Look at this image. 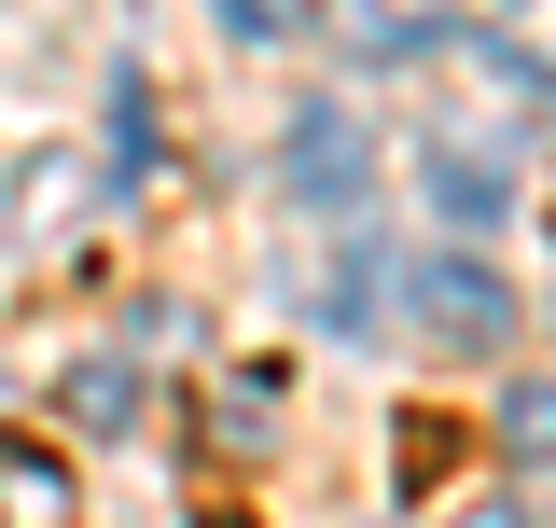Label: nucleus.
Masks as SVG:
<instances>
[{
	"label": "nucleus",
	"mask_w": 556,
	"mask_h": 528,
	"mask_svg": "<svg viewBox=\"0 0 556 528\" xmlns=\"http://www.w3.org/2000/svg\"><path fill=\"white\" fill-rule=\"evenodd\" d=\"M445 460H459V431H445V417H404V473H417V487H431Z\"/></svg>",
	"instance_id": "nucleus-11"
},
{
	"label": "nucleus",
	"mask_w": 556,
	"mask_h": 528,
	"mask_svg": "<svg viewBox=\"0 0 556 528\" xmlns=\"http://www.w3.org/2000/svg\"><path fill=\"white\" fill-rule=\"evenodd\" d=\"M445 42H459L445 14H362V56H376V70H404V56H445Z\"/></svg>",
	"instance_id": "nucleus-9"
},
{
	"label": "nucleus",
	"mask_w": 556,
	"mask_h": 528,
	"mask_svg": "<svg viewBox=\"0 0 556 528\" xmlns=\"http://www.w3.org/2000/svg\"><path fill=\"white\" fill-rule=\"evenodd\" d=\"M501 460H556V376L501 390Z\"/></svg>",
	"instance_id": "nucleus-8"
},
{
	"label": "nucleus",
	"mask_w": 556,
	"mask_h": 528,
	"mask_svg": "<svg viewBox=\"0 0 556 528\" xmlns=\"http://www.w3.org/2000/svg\"><path fill=\"white\" fill-rule=\"evenodd\" d=\"M459 528H529V515H515V501H486V515H459Z\"/></svg>",
	"instance_id": "nucleus-12"
},
{
	"label": "nucleus",
	"mask_w": 556,
	"mask_h": 528,
	"mask_svg": "<svg viewBox=\"0 0 556 528\" xmlns=\"http://www.w3.org/2000/svg\"><path fill=\"white\" fill-rule=\"evenodd\" d=\"M390 306H404L431 348H459V362H501V334H515V292H501V264H473V251H417L404 278H390Z\"/></svg>",
	"instance_id": "nucleus-1"
},
{
	"label": "nucleus",
	"mask_w": 556,
	"mask_h": 528,
	"mask_svg": "<svg viewBox=\"0 0 556 528\" xmlns=\"http://www.w3.org/2000/svg\"><path fill=\"white\" fill-rule=\"evenodd\" d=\"M265 431H278V362H223V376H208V445L251 460Z\"/></svg>",
	"instance_id": "nucleus-4"
},
{
	"label": "nucleus",
	"mask_w": 556,
	"mask_h": 528,
	"mask_svg": "<svg viewBox=\"0 0 556 528\" xmlns=\"http://www.w3.org/2000/svg\"><path fill=\"white\" fill-rule=\"evenodd\" d=\"M390 278H404L390 251H334V264H320V320H334V334H376V320H390Z\"/></svg>",
	"instance_id": "nucleus-6"
},
{
	"label": "nucleus",
	"mask_w": 556,
	"mask_h": 528,
	"mask_svg": "<svg viewBox=\"0 0 556 528\" xmlns=\"http://www.w3.org/2000/svg\"><path fill=\"white\" fill-rule=\"evenodd\" d=\"M417 181H431V209H445L459 237H486V223L515 209V181H501L486 153H459V139H431V167H417Z\"/></svg>",
	"instance_id": "nucleus-5"
},
{
	"label": "nucleus",
	"mask_w": 556,
	"mask_h": 528,
	"mask_svg": "<svg viewBox=\"0 0 556 528\" xmlns=\"http://www.w3.org/2000/svg\"><path fill=\"white\" fill-rule=\"evenodd\" d=\"M278 196H292V209H362V196H376V139L348 126L334 98H306V112L278 126Z\"/></svg>",
	"instance_id": "nucleus-2"
},
{
	"label": "nucleus",
	"mask_w": 556,
	"mask_h": 528,
	"mask_svg": "<svg viewBox=\"0 0 556 528\" xmlns=\"http://www.w3.org/2000/svg\"><path fill=\"white\" fill-rule=\"evenodd\" d=\"M70 417L84 431H139V362H84L70 376Z\"/></svg>",
	"instance_id": "nucleus-7"
},
{
	"label": "nucleus",
	"mask_w": 556,
	"mask_h": 528,
	"mask_svg": "<svg viewBox=\"0 0 556 528\" xmlns=\"http://www.w3.org/2000/svg\"><path fill=\"white\" fill-rule=\"evenodd\" d=\"M0 528H70V460L42 431H0Z\"/></svg>",
	"instance_id": "nucleus-3"
},
{
	"label": "nucleus",
	"mask_w": 556,
	"mask_h": 528,
	"mask_svg": "<svg viewBox=\"0 0 556 528\" xmlns=\"http://www.w3.org/2000/svg\"><path fill=\"white\" fill-rule=\"evenodd\" d=\"M208 14H223L237 42H292V14H306V0H208Z\"/></svg>",
	"instance_id": "nucleus-10"
}]
</instances>
